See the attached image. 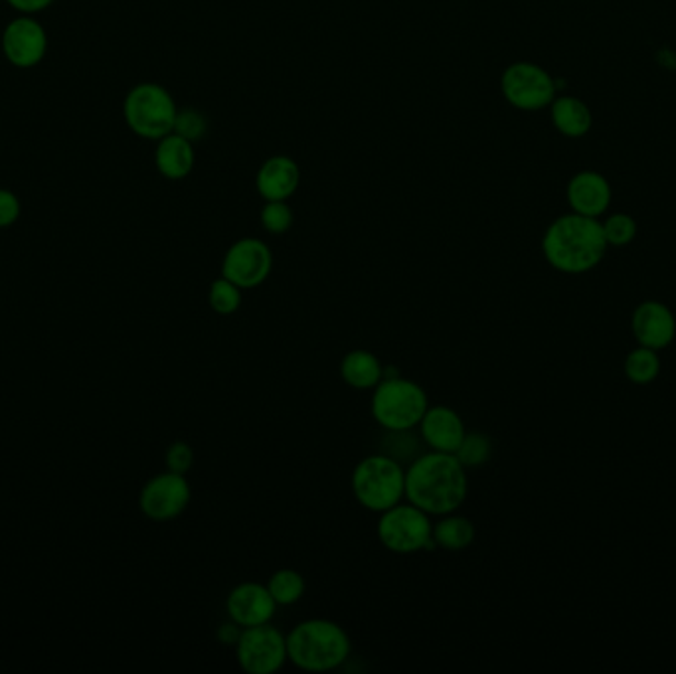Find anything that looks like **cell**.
Wrapping results in <instances>:
<instances>
[{
  "mask_svg": "<svg viewBox=\"0 0 676 674\" xmlns=\"http://www.w3.org/2000/svg\"><path fill=\"white\" fill-rule=\"evenodd\" d=\"M467 494V469L455 453L429 449L406 467V501L429 517H445L459 511Z\"/></svg>",
  "mask_w": 676,
  "mask_h": 674,
  "instance_id": "1",
  "label": "cell"
},
{
  "mask_svg": "<svg viewBox=\"0 0 676 674\" xmlns=\"http://www.w3.org/2000/svg\"><path fill=\"white\" fill-rule=\"evenodd\" d=\"M608 250L603 226L590 216H561L544 233L542 251L554 270L580 275L598 268Z\"/></svg>",
  "mask_w": 676,
  "mask_h": 674,
  "instance_id": "2",
  "label": "cell"
},
{
  "mask_svg": "<svg viewBox=\"0 0 676 674\" xmlns=\"http://www.w3.org/2000/svg\"><path fill=\"white\" fill-rule=\"evenodd\" d=\"M352 641L342 627L330 619H307L291 629L287 655L293 665L307 673H329L347 663Z\"/></svg>",
  "mask_w": 676,
  "mask_h": 674,
  "instance_id": "3",
  "label": "cell"
},
{
  "mask_svg": "<svg viewBox=\"0 0 676 674\" xmlns=\"http://www.w3.org/2000/svg\"><path fill=\"white\" fill-rule=\"evenodd\" d=\"M350 487L358 504L380 514L406 501V467L384 453L368 455L355 467Z\"/></svg>",
  "mask_w": 676,
  "mask_h": 674,
  "instance_id": "4",
  "label": "cell"
},
{
  "mask_svg": "<svg viewBox=\"0 0 676 674\" xmlns=\"http://www.w3.org/2000/svg\"><path fill=\"white\" fill-rule=\"evenodd\" d=\"M427 407L429 400L424 388L400 374L382 378L372 392L370 404L378 425L388 432L416 430Z\"/></svg>",
  "mask_w": 676,
  "mask_h": 674,
  "instance_id": "5",
  "label": "cell"
},
{
  "mask_svg": "<svg viewBox=\"0 0 676 674\" xmlns=\"http://www.w3.org/2000/svg\"><path fill=\"white\" fill-rule=\"evenodd\" d=\"M178 107L173 96L159 84L145 81L133 87L123 104V117L135 135L159 141L173 133Z\"/></svg>",
  "mask_w": 676,
  "mask_h": 674,
  "instance_id": "6",
  "label": "cell"
},
{
  "mask_svg": "<svg viewBox=\"0 0 676 674\" xmlns=\"http://www.w3.org/2000/svg\"><path fill=\"white\" fill-rule=\"evenodd\" d=\"M377 534L384 548L402 556L437 548L432 517L410 501L397 502L392 509L380 512Z\"/></svg>",
  "mask_w": 676,
  "mask_h": 674,
  "instance_id": "7",
  "label": "cell"
},
{
  "mask_svg": "<svg viewBox=\"0 0 676 674\" xmlns=\"http://www.w3.org/2000/svg\"><path fill=\"white\" fill-rule=\"evenodd\" d=\"M236 659L248 674H275L290 661L287 635L270 623L243 627L236 643Z\"/></svg>",
  "mask_w": 676,
  "mask_h": 674,
  "instance_id": "8",
  "label": "cell"
},
{
  "mask_svg": "<svg viewBox=\"0 0 676 674\" xmlns=\"http://www.w3.org/2000/svg\"><path fill=\"white\" fill-rule=\"evenodd\" d=\"M193 489L186 475L168 471L159 472L149 479L139 494V507L149 521L168 522L178 519L190 504Z\"/></svg>",
  "mask_w": 676,
  "mask_h": 674,
  "instance_id": "9",
  "label": "cell"
},
{
  "mask_svg": "<svg viewBox=\"0 0 676 674\" xmlns=\"http://www.w3.org/2000/svg\"><path fill=\"white\" fill-rule=\"evenodd\" d=\"M501 87L506 101L524 111L550 106L556 96V81L548 72L528 62H519L504 69Z\"/></svg>",
  "mask_w": 676,
  "mask_h": 674,
  "instance_id": "10",
  "label": "cell"
},
{
  "mask_svg": "<svg viewBox=\"0 0 676 674\" xmlns=\"http://www.w3.org/2000/svg\"><path fill=\"white\" fill-rule=\"evenodd\" d=\"M273 253L265 241L243 238L232 243L222 261V278L242 290H255L270 278Z\"/></svg>",
  "mask_w": 676,
  "mask_h": 674,
  "instance_id": "11",
  "label": "cell"
},
{
  "mask_svg": "<svg viewBox=\"0 0 676 674\" xmlns=\"http://www.w3.org/2000/svg\"><path fill=\"white\" fill-rule=\"evenodd\" d=\"M48 52V34L39 20L30 14L10 20L2 32V54L14 68L30 69L39 66Z\"/></svg>",
  "mask_w": 676,
  "mask_h": 674,
  "instance_id": "12",
  "label": "cell"
},
{
  "mask_svg": "<svg viewBox=\"0 0 676 674\" xmlns=\"http://www.w3.org/2000/svg\"><path fill=\"white\" fill-rule=\"evenodd\" d=\"M631 330L639 347L663 350L676 337V318L661 301H643L631 317Z\"/></svg>",
  "mask_w": 676,
  "mask_h": 674,
  "instance_id": "13",
  "label": "cell"
},
{
  "mask_svg": "<svg viewBox=\"0 0 676 674\" xmlns=\"http://www.w3.org/2000/svg\"><path fill=\"white\" fill-rule=\"evenodd\" d=\"M226 611L238 626H261L270 623L277 611V604L271 598L268 586H261L258 581H243L228 594Z\"/></svg>",
  "mask_w": 676,
  "mask_h": 674,
  "instance_id": "14",
  "label": "cell"
},
{
  "mask_svg": "<svg viewBox=\"0 0 676 674\" xmlns=\"http://www.w3.org/2000/svg\"><path fill=\"white\" fill-rule=\"evenodd\" d=\"M417 430L425 447L441 453L457 452L467 434L461 415L444 404L429 405Z\"/></svg>",
  "mask_w": 676,
  "mask_h": 674,
  "instance_id": "15",
  "label": "cell"
},
{
  "mask_svg": "<svg viewBox=\"0 0 676 674\" xmlns=\"http://www.w3.org/2000/svg\"><path fill=\"white\" fill-rule=\"evenodd\" d=\"M301 183L299 164L290 156H271L261 164L255 178L258 193L265 203L271 200H287L297 193Z\"/></svg>",
  "mask_w": 676,
  "mask_h": 674,
  "instance_id": "16",
  "label": "cell"
},
{
  "mask_svg": "<svg viewBox=\"0 0 676 674\" xmlns=\"http://www.w3.org/2000/svg\"><path fill=\"white\" fill-rule=\"evenodd\" d=\"M568 203L574 213L598 218L611 203L608 181L598 173L576 174L568 184Z\"/></svg>",
  "mask_w": 676,
  "mask_h": 674,
  "instance_id": "17",
  "label": "cell"
},
{
  "mask_svg": "<svg viewBox=\"0 0 676 674\" xmlns=\"http://www.w3.org/2000/svg\"><path fill=\"white\" fill-rule=\"evenodd\" d=\"M196 163L194 143L188 139L168 133L159 139L155 151V164L159 173L163 174L168 181H183L188 174L193 173Z\"/></svg>",
  "mask_w": 676,
  "mask_h": 674,
  "instance_id": "18",
  "label": "cell"
},
{
  "mask_svg": "<svg viewBox=\"0 0 676 674\" xmlns=\"http://www.w3.org/2000/svg\"><path fill=\"white\" fill-rule=\"evenodd\" d=\"M340 378L355 390H374L384 378V367L374 352L357 348L342 358Z\"/></svg>",
  "mask_w": 676,
  "mask_h": 674,
  "instance_id": "19",
  "label": "cell"
},
{
  "mask_svg": "<svg viewBox=\"0 0 676 674\" xmlns=\"http://www.w3.org/2000/svg\"><path fill=\"white\" fill-rule=\"evenodd\" d=\"M552 121L561 135H586L591 127L590 109L576 97H558L552 104Z\"/></svg>",
  "mask_w": 676,
  "mask_h": 674,
  "instance_id": "20",
  "label": "cell"
},
{
  "mask_svg": "<svg viewBox=\"0 0 676 674\" xmlns=\"http://www.w3.org/2000/svg\"><path fill=\"white\" fill-rule=\"evenodd\" d=\"M434 540L437 548L461 552L469 548L475 540L473 522L459 514H445L434 524Z\"/></svg>",
  "mask_w": 676,
  "mask_h": 674,
  "instance_id": "21",
  "label": "cell"
},
{
  "mask_svg": "<svg viewBox=\"0 0 676 674\" xmlns=\"http://www.w3.org/2000/svg\"><path fill=\"white\" fill-rule=\"evenodd\" d=\"M629 382L637 385L653 384L661 374V358L657 350L639 347L629 352L623 365Z\"/></svg>",
  "mask_w": 676,
  "mask_h": 674,
  "instance_id": "22",
  "label": "cell"
},
{
  "mask_svg": "<svg viewBox=\"0 0 676 674\" xmlns=\"http://www.w3.org/2000/svg\"><path fill=\"white\" fill-rule=\"evenodd\" d=\"M268 589L277 606H295L305 596L307 581L297 569L283 568L271 574Z\"/></svg>",
  "mask_w": 676,
  "mask_h": 674,
  "instance_id": "23",
  "label": "cell"
},
{
  "mask_svg": "<svg viewBox=\"0 0 676 674\" xmlns=\"http://www.w3.org/2000/svg\"><path fill=\"white\" fill-rule=\"evenodd\" d=\"M422 445L424 439L419 435L414 434V430H400V432H388L380 442V453H384L388 457L396 459L402 465L417 459L422 455Z\"/></svg>",
  "mask_w": 676,
  "mask_h": 674,
  "instance_id": "24",
  "label": "cell"
},
{
  "mask_svg": "<svg viewBox=\"0 0 676 674\" xmlns=\"http://www.w3.org/2000/svg\"><path fill=\"white\" fill-rule=\"evenodd\" d=\"M493 455V442L487 434L481 432H467L461 445L457 447L455 457L464 465L465 469L481 467L491 459Z\"/></svg>",
  "mask_w": 676,
  "mask_h": 674,
  "instance_id": "25",
  "label": "cell"
},
{
  "mask_svg": "<svg viewBox=\"0 0 676 674\" xmlns=\"http://www.w3.org/2000/svg\"><path fill=\"white\" fill-rule=\"evenodd\" d=\"M242 287L226 278L214 281L208 291V303L218 315H233L242 307Z\"/></svg>",
  "mask_w": 676,
  "mask_h": 674,
  "instance_id": "26",
  "label": "cell"
},
{
  "mask_svg": "<svg viewBox=\"0 0 676 674\" xmlns=\"http://www.w3.org/2000/svg\"><path fill=\"white\" fill-rule=\"evenodd\" d=\"M173 133L188 139L190 143H198L208 133V121L198 109L184 107V109H178V113H176Z\"/></svg>",
  "mask_w": 676,
  "mask_h": 674,
  "instance_id": "27",
  "label": "cell"
},
{
  "mask_svg": "<svg viewBox=\"0 0 676 674\" xmlns=\"http://www.w3.org/2000/svg\"><path fill=\"white\" fill-rule=\"evenodd\" d=\"M260 220L265 231H270L273 236H281V233L291 230L295 218H293V210L285 200H271L263 206Z\"/></svg>",
  "mask_w": 676,
  "mask_h": 674,
  "instance_id": "28",
  "label": "cell"
},
{
  "mask_svg": "<svg viewBox=\"0 0 676 674\" xmlns=\"http://www.w3.org/2000/svg\"><path fill=\"white\" fill-rule=\"evenodd\" d=\"M601 226H603L608 246H618V248L631 243L637 233V224L628 214H613Z\"/></svg>",
  "mask_w": 676,
  "mask_h": 674,
  "instance_id": "29",
  "label": "cell"
},
{
  "mask_svg": "<svg viewBox=\"0 0 676 674\" xmlns=\"http://www.w3.org/2000/svg\"><path fill=\"white\" fill-rule=\"evenodd\" d=\"M165 463L168 471L186 475V472L193 469L194 465L193 447L186 444V442H174V444L166 449Z\"/></svg>",
  "mask_w": 676,
  "mask_h": 674,
  "instance_id": "30",
  "label": "cell"
},
{
  "mask_svg": "<svg viewBox=\"0 0 676 674\" xmlns=\"http://www.w3.org/2000/svg\"><path fill=\"white\" fill-rule=\"evenodd\" d=\"M20 214H22V204L19 196L12 191L0 188V230L19 222Z\"/></svg>",
  "mask_w": 676,
  "mask_h": 674,
  "instance_id": "31",
  "label": "cell"
},
{
  "mask_svg": "<svg viewBox=\"0 0 676 674\" xmlns=\"http://www.w3.org/2000/svg\"><path fill=\"white\" fill-rule=\"evenodd\" d=\"M7 2L10 9L19 10L20 14H30V17L54 4V0H7Z\"/></svg>",
  "mask_w": 676,
  "mask_h": 674,
  "instance_id": "32",
  "label": "cell"
},
{
  "mask_svg": "<svg viewBox=\"0 0 676 674\" xmlns=\"http://www.w3.org/2000/svg\"><path fill=\"white\" fill-rule=\"evenodd\" d=\"M243 627L238 626L236 621H226L222 626L218 627V641L222 643V645L236 646V643L240 641V635H242Z\"/></svg>",
  "mask_w": 676,
  "mask_h": 674,
  "instance_id": "33",
  "label": "cell"
}]
</instances>
